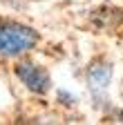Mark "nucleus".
Masks as SVG:
<instances>
[{"label":"nucleus","mask_w":123,"mask_h":125,"mask_svg":"<svg viewBox=\"0 0 123 125\" xmlns=\"http://www.w3.org/2000/svg\"><path fill=\"white\" fill-rule=\"evenodd\" d=\"M38 31L20 25V22H0V56L13 58L29 49H34L38 42Z\"/></svg>","instance_id":"1"},{"label":"nucleus","mask_w":123,"mask_h":125,"mask_svg":"<svg viewBox=\"0 0 123 125\" xmlns=\"http://www.w3.org/2000/svg\"><path fill=\"white\" fill-rule=\"evenodd\" d=\"M112 81V65L105 60H96L92 62L89 69H87V83H89V89L94 94H101L107 89V85H110Z\"/></svg>","instance_id":"3"},{"label":"nucleus","mask_w":123,"mask_h":125,"mask_svg":"<svg viewBox=\"0 0 123 125\" xmlns=\"http://www.w3.org/2000/svg\"><path fill=\"white\" fill-rule=\"evenodd\" d=\"M16 76L22 81V85L29 92H36V94H47L49 87H52L49 74L45 72L43 67L34 65V62H27V60L16 65Z\"/></svg>","instance_id":"2"}]
</instances>
